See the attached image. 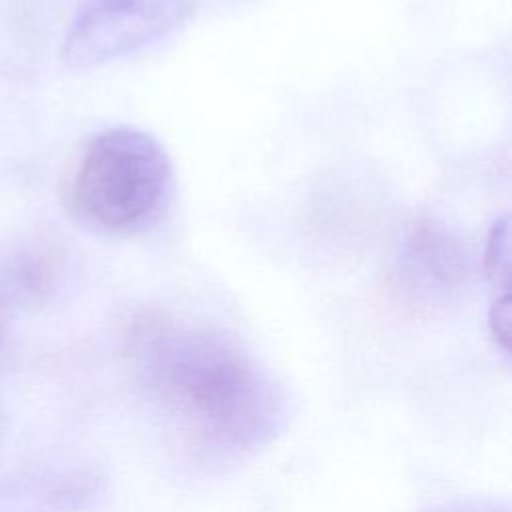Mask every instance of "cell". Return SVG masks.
Wrapping results in <instances>:
<instances>
[{
  "label": "cell",
  "instance_id": "obj_1",
  "mask_svg": "<svg viewBox=\"0 0 512 512\" xmlns=\"http://www.w3.org/2000/svg\"><path fill=\"white\" fill-rule=\"evenodd\" d=\"M150 348L162 392L204 434L250 446L272 430V386L236 346L204 332H166Z\"/></svg>",
  "mask_w": 512,
  "mask_h": 512
},
{
  "label": "cell",
  "instance_id": "obj_2",
  "mask_svg": "<svg viewBox=\"0 0 512 512\" xmlns=\"http://www.w3.org/2000/svg\"><path fill=\"white\" fill-rule=\"evenodd\" d=\"M174 170L164 146L138 128L98 132L86 146L72 182V208L88 228L132 236L168 210Z\"/></svg>",
  "mask_w": 512,
  "mask_h": 512
},
{
  "label": "cell",
  "instance_id": "obj_3",
  "mask_svg": "<svg viewBox=\"0 0 512 512\" xmlns=\"http://www.w3.org/2000/svg\"><path fill=\"white\" fill-rule=\"evenodd\" d=\"M194 12V0H98L66 34L62 62L74 70L102 66L172 34Z\"/></svg>",
  "mask_w": 512,
  "mask_h": 512
},
{
  "label": "cell",
  "instance_id": "obj_4",
  "mask_svg": "<svg viewBox=\"0 0 512 512\" xmlns=\"http://www.w3.org/2000/svg\"><path fill=\"white\" fill-rule=\"evenodd\" d=\"M482 268L484 278L496 290V296L510 292V228L506 216L496 218L488 230Z\"/></svg>",
  "mask_w": 512,
  "mask_h": 512
},
{
  "label": "cell",
  "instance_id": "obj_5",
  "mask_svg": "<svg viewBox=\"0 0 512 512\" xmlns=\"http://www.w3.org/2000/svg\"><path fill=\"white\" fill-rule=\"evenodd\" d=\"M488 330L496 346L504 352L510 350V330H512V306L510 292L498 294L488 310Z\"/></svg>",
  "mask_w": 512,
  "mask_h": 512
},
{
  "label": "cell",
  "instance_id": "obj_6",
  "mask_svg": "<svg viewBox=\"0 0 512 512\" xmlns=\"http://www.w3.org/2000/svg\"><path fill=\"white\" fill-rule=\"evenodd\" d=\"M2 330H4V306L0 304V340H2Z\"/></svg>",
  "mask_w": 512,
  "mask_h": 512
}]
</instances>
